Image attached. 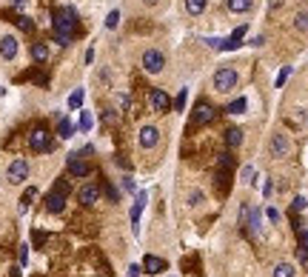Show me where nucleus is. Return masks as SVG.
Segmentation results:
<instances>
[{"label": "nucleus", "mask_w": 308, "mask_h": 277, "mask_svg": "<svg viewBox=\"0 0 308 277\" xmlns=\"http://www.w3.org/2000/svg\"><path fill=\"white\" fill-rule=\"evenodd\" d=\"M52 26H54V40H57L60 46H69L74 32H77V12L71 9V6L57 9L54 18H52Z\"/></svg>", "instance_id": "f257e3e1"}, {"label": "nucleus", "mask_w": 308, "mask_h": 277, "mask_svg": "<svg viewBox=\"0 0 308 277\" xmlns=\"http://www.w3.org/2000/svg\"><path fill=\"white\" fill-rule=\"evenodd\" d=\"M234 86H237V72L231 66H220L217 74H214V89L223 95V91H231Z\"/></svg>", "instance_id": "f03ea898"}, {"label": "nucleus", "mask_w": 308, "mask_h": 277, "mask_svg": "<svg viewBox=\"0 0 308 277\" xmlns=\"http://www.w3.org/2000/svg\"><path fill=\"white\" fill-rule=\"evenodd\" d=\"M140 63H143V69H146L149 74H160L163 72V66H166V57H163L157 49H146Z\"/></svg>", "instance_id": "7ed1b4c3"}, {"label": "nucleus", "mask_w": 308, "mask_h": 277, "mask_svg": "<svg viewBox=\"0 0 308 277\" xmlns=\"http://www.w3.org/2000/svg\"><path fill=\"white\" fill-rule=\"evenodd\" d=\"M29 146H32V149H35V152H52V134L46 132L43 126H37L35 132L29 134Z\"/></svg>", "instance_id": "20e7f679"}, {"label": "nucleus", "mask_w": 308, "mask_h": 277, "mask_svg": "<svg viewBox=\"0 0 308 277\" xmlns=\"http://www.w3.org/2000/svg\"><path fill=\"white\" fill-rule=\"evenodd\" d=\"M66 197H69V192H63V189H52V192L46 195V212L60 215L63 209H66Z\"/></svg>", "instance_id": "39448f33"}, {"label": "nucleus", "mask_w": 308, "mask_h": 277, "mask_svg": "<svg viewBox=\"0 0 308 277\" xmlns=\"http://www.w3.org/2000/svg\"><path fill=\"white\" fill-rule=\"evenodd\" d=\"M214 117H217V109H214L212 103H206V100L197 103V109H194V123L197 126H209Z\"/></svg>", "instance_id": "423d86ee"}, {"label": "nucleus", "mask_w": 308, "mask_h": 277, "mask_svg": "<svg viewBox=\"0 0 308 277\" xmlns=\"http://www.w3.org/2000/svg\"><path fill=\"white\" fill-rule=\"evenodd\" d=\"M268 152H271V157H288V152H291L288 134H274L271 143H268Z\"/></svg>", "instance_id": "0eeeda50"}, {"label": "nucleus", "mask_w": 308, "mask_h": 277, "mask_svg": "<svg viewBox=\"0 0 308 277\" xmlns=\"http://www.w3.org/2000/svg\"><path fill=\"white\" fill-rule=\"evenodd\" d=\"M9 183H23V180L29 177V163L23 160V157H18V160H12L9 163Z\"/></svg>", "instance_id": "6e6552de"}, {"label": "nucleus", "mask_w": 308, "mask_h": 277, "mask_svg": "<svg viewBox=\"0 0 308 277\" xmlns=\"http://www.w3.org/2000/svg\"><path fill=\"white\" fill-rule=\"evenodd\" d=\"M160 143V129L157 126H143L140 129V146L143 149H154Z\"/></svg>", "instance_id": "1a4fd4ad"}, {"label": "nucleus", "mask_w": 308, "mask_h": 277, "mask_svg": "<svg viewBox=\"0 0 308 277\" xmlns=\"http://www.w3.org/2000/svg\"><path fill=\"white\" fill-rule=\"evenodd\" d=\"M66 166H69V174H74V177H86L88 171V163L80 157V154H69V160H66Z\"/></svg>", "instance_id": "9d476101"}, {"label": "nucleus", "mask_w": 308, "mask_h": 277, "mask_svg": "<svg viewBox=\"0 0 308 277\" xmlns=\"http://www.w3.org/2000/svg\"><path fill=\"white\" fill-rule=\"evenodd\" d=\"M149 100H151V109H154V112H168V109H171V98H168L163 89H151Z\"/></svg>", "instance_id": "9b49d317"}, {"label": "nucleus", "mask_w": 308, "mask_h": 277, "mask_svg": "<svg viewBox=\"0 0 308 277\" xmlns=\"http://www.w3.org/2000/svg\"><path fill=\"white\" fill-rule=\"evenodd\" d=\"M77 200L83 206H94L97 200H100V186H94V183H86V186L77 192Z\"/></svg>", "instance_id": "f8f14e48"}, {"label": "nucleus", "mask_w": 308, "mask_h": 277, "mask_svg": "<svg viewBox=\"0 0 308 277\" xmlns=\"http://www.w3.org/2000/svg\"><path fill=\"white\" fill-rule=\"evenodd\" d=\"M0 57L3 60H15L18 57V37H12V35L0 37Z\"/></svg>", "instance_id": "ddd939ff"}, {"label": "nucleus", "mask_w": 308, "mask_h": 277, "mask_svg": "<svg viewBox=\"0 0 308 277\" xmlns=\"http://www.w3.org/2000/svg\"><path fill=\"white\" fill-rule=\"evenodd\" d=\"M143 271L146 274H160V271H166V260L154 257V254H146L143 257Z\"/></svg>", "instance_id": "4468645a"}, {"label": "nucleus", "mask_w": 308, "mask_h": 277, "mask_svg": "<svg viewBox=\"0 0 308 277\" xmlns=\"http://www.w3.org/2000/svg\"><path fill=\"white\" fill-rule=\"evenodd\" d=\"M226 143H229V149H237L243 143V132H240L237 126H231L229 132H226Z\"/></svg>", "instance_id": "2eb2a0df"}, {"label": "nucleus", "mask_w": 308, "mask_h": 277, "mask_svg": "<svg viewBox=\"0 0 308 277\" xmlns=\"http://www.w3.org/2000/svg\"><path fill=\"white\" fill-rule=\"evenodd\" d=\"M143 206H146V192H140V195H137V200H134V206H132V223H134V229H137V220H140Z\"/></svg>", "instance_id": "dca6fc26"}, {"label": "nucleus", "mask_w": 308, "mask_h": 277, "mask_svg": "<svg viewBox=\"0 0 308 277\" xmlns=\"http://www.w3.org/2000/svg\"><path fill=\"white\" fill-rule=\"evenodd\" d=\"M251 6H254V0H229V9L237 12V15H243V12H251Z\"/></svg>", "instance_id": "f3484780"}, {"label": "nucleus", "mask_w": 308, "mask_h": 277, "mask_svg": "<svg viewBox=\"0 0 308 277\" xmlns=\"http://www.w3.org/2000/svg\"><path fill=\"white\" fill-rule=\"evenodd\" d=\"M229 180H231V171H226V169H217V192H229Z\"/></svg>", "instance_id": "a211bd4d"}, {"label": "nucleus", "mask_w": 308, "mask_h": 277, "mask_svg": "<svg viewBox=\"0 0 308 277\" xmlns=\"http://www.w3.org/2000/svg\"><path fill=\"white\" fill-rule=\"evenodd\" d=\"M246 98H237V100H231L229 106H226V112H229V115H243V112H246Z\"/></svg>", "instance_id": "6ab92c4d"}, {"label": "nucleus", "mask_w": 308, "mask_h": 277, "mask_svg": "<svg viewBox=\"0 0 308 277\" xmlns=\"http://www.w3.org/2000/svg\"><path fill=\"white\" fill-rule=\"evenodd\" d=\"M32 57H35L37 63H43L46 57H49V46H46V43H35V46H32Z\"/></svg>", "instance_id": "aec40b11"}, {"label": "nucleus", "mask_w": 308, "mask_h": 277, "mask_svg": "<svg viewBox=\"0 0 308 277\" xmlns=\"http://www.w3.org/2000/svg\"><path fill=\"white\" fill-rule=\"evenodd\" d=\"M206 3H209V0H185V9L191 12V15H202V12H206Z\"/></svg>", "instance_id": "412c9836"}, {"label": "nucleus", "mask_w": 308, "mask_h": 277, "mask_svg": "<svg viewBox=\"0 0 308 277\" xmlns=\"http://www.w3.org/2000/svg\"><path fill=\"white\" fill-rule=\"evenodd\" d=\"M274 277H294V266L291 263H277L274 266Z\"/></svg>", "instance_id": "4be33fe9"}, {"label": "nucleus", "mask_w": 308, "mask_h": 277, "mask_svg": "<svg viewBox=\"0 0 308 277\" xmlns=\"http://www.w3.org/2000/svg\"><path fill=\"white\" fill-rule=\"evenodd\" d=\"M71 132H74V129H71V120L60 117V123H57V134H60L63 140H66V137H71Z\"/></svg>", "instance_id": "5701e85b"}, {"label": "nucleus", "mask_w": 308, "mask_h": 277, "mask_svg": "<svg viewBox=\"0 0 308 277\" xmlns=\"http://www.w3.org/2000/svg\"><path fill=\"white\" fill-rule=\"evenodd\" d=\"M15 23L20 26V32H35V23H32L26 15H18V18H15Z\"/></svg>", "instance_id": "b1692460"}, {"label": "nucleus", "mask_w": 308, "mask_h": 277, "mask_svg": "<svg viewBox=\"0 0 308 277\" xmlns=\"http://www.w3.org/2000/svg\"><path fill=\"white\" fill-rule=\"evenodd\" d=\"M294 26L299 32H308V12H297V18H294Z\"/></svg>", "instance_id": "393cba45"}, {"label": "nucleus", "mask_w": 308, "mask_h": 277, "mask_svg": "<svg viewBox=\"0 0 308 277\" xmlns=\"http://www.w3.org/2000/svg\"><path fill=\"white\" fill-rule=\"evenodd\" d=\"M83 106V89H74L69 98V109H80Z\"/></svg>", "instance_id": "a878e982"}, {"label": "nucleus", "mask_w": 308, "mask_h": 277, "mask_svg": "<svg viewBox=\"0 0 308 277\" xmlns=\"http://www.w3.org/2000/svg\"><path fill=\"white\" fill-rule=\"evenodd\" d=\"M217 166H220V169H226V171H234V157H231L229 152L220 154V163H217Z\"/></svg>", "instance_id": "bb28decb"}, {"label": "nucleus", "mask_w": 308, "mask_h": 277, "mask_svg": "<svg viewBox=\"0 0 308 277\" xmlns=\"http://www.w3.org/2000/svg\"><path fill=\"white\" fill-rule=\"evenodd\" d=\"M117 23H120V12H109V18H106V29H117Z\"/></svg>", "instance_id": "cd10ccee"}, {"label": "nucleus", "mask_w": 308, "mask_h": 277, "mask_svg": "<svg viewBox=\"0 0 308 277\" xmlns=\"http://www.w3.org/2000/svg\"><path fill=\"white\" fill-rule=\"evenodd\" d=\"M299 251H302V257L308 260V229L305 232H299Z\"/></svg>", "instance_id": "c85d7f7f"}, {"label": "nucleus", "mask_w": 308, "mask_h": 277, "mask_svg": "<svg viewBox=\"0 0 308 277\" xmlns=\"http://www.w3.org/2000/svg\"><path fill=\"white\" fill-rule=\"evenodd\" d=\"M91 123H94V120H91V115H88V112H83V115H80V129H83V132H88V129H91Z\"/></svg>", "instance_id": "c756f323"}, {"label": "nucleus", "mask_w": 308, "mask_h": 277, "mask_svg": "<svg viewBox=\"0 0 308 277\" xmlns=\"http://www.w3.org/2000/svg\"><path fill=\"white\" fill-rule=\"evenodd\" d=\"M35 195H37L35 189H26V192H23V200H20V203H23V209H26V206L32 203V200H35Z\"/></svg>", "instance_id": "7c9ffc66"}, {"label": "nucleus", "mask_w": 308, "mask_h": 277, "mask_svg": "<svg viewBox=\"0 0 308 277\" xmlns=\"http://www.w3.org/2000/svg\"><path fill=\"white\" fill-rule=\"evenodd\" d=\"M288 74H291V66H285V69H282V72H280V74H277V89H280L282 83L288 80Z\"/></svg>", "instance_id": "2f4dec72"}, {"label": "nucleus", "mask_w": 308, "mask_h": 277, "mask_svg": "<svg viewBox=\"0 0 308 277\" xmlns=\"http://www.w3.org/2000/svg\"><path fill=\"white\" fill-rule=\"evenodd\" d=\"M246 32H248V29H246V23H243V26H237L229 37H234V40H243V37H246Z\"/></svg>", "instance_id": "473e14b6"}, {"label": "nucleus", "mask_w": 308, "mask_h": 277, "mask_svg": "<svg viewBox=\"0 0 308 277\" xmlns=\"http://www.w3.org/2000/svg\"><path fill=\"white\" fill-rule=\"evenodd\" d=\"M305 209V197L299 195V197H294V212H302Z\"/></svg>", "instance_id": "72a5a7b5"}, {"label": "nucleus", "mask_w": 308, "mask_h": 277, "mask_svg": "<svg viewBox=\"0 0 308 277\" xmlns=\"http://www.w3.org/2000/svg\"><path fill=\"white\" fill-rule=\"evenodd\" d=\"M32 240H35V246H40V243L46 240V234L43 232H35V234H32Z\"/></svg>", "instance_id": "f704fd0d"}, {"label": "nucleus", "mask_w": 308, "mask_h": 277, "mask_svg": "<svg viewBox=\"0 0 308 277\" xmlns=\"http://www.w3.org/2000/svg\"><path fill=\"white\" fill-rule=\"evenodd\" d=\"M268 220H271V223H277V220H280V212H277V209H268Z\"/></svg>", "instance_id": "c9c22d12"}, {"label": "nucleus", "mask_w": 308, "mask_h": 277, "mask_svg": "<svg viewBox=\"0 0 308 277\" xmlns=\"http://www.w3.org/2000/svg\"><path fill=\"white\" fill-rule=\"evenodd\" d=\"M243 177H246L248 183H251V177H254V169H251V166H246V169H243Z\"/></svg>", "instance_id": "e433bc0d"}, {"label": "nucleus", "mask_w": 308, "mask_h": 277, "mask_svg": "<svg viewBox=\"0 0 308 277\" xmlns=\"http://www.w3.org/2000/svg\"><path fill=\"white\" fill-rule=\"evenodd\" d=\"M188 200H191V203H194V206H197V203H202V192H194V195H191V197H188Z\"/></svg>", "instance_id": "4c0bfd02"}, {"label": "nucleus", "mask_w": 308, "mask_h": 277, "mask_svg": "<svg viewBox=\"0 0 308 277\" xmlns=\"http://www.w3.org/2000/svg\"><path fill=\"white\" fill-rule=\"evenodd\" d=\"M174 106H177V109H183V106H185V89L180 91V98H177V103H174Z\"/></svg>", "instance_id": "58836bf2"}, {"label": "nucleus", "mask_w": 308, "mask_h": 277, "mask_svg": "<svg viewBox=\"0 0 308 277\" xmlns=\"http://www.w3.org/2000/svg\"><path fill=\"white\" fill-rule=\"evenodd\" d=\"M123 189H126V192H134V180L126 177V180H123Z\"/></svg>", "instance_id": "ea45409f"}, {"label": "nucleus", "mask_w": 308, "mask_h": 277, "mask_svg": "<svg viewBox=\"0 0 308 277\" xmlns=\"http://www.w3.org/2000/svg\"><path fill=\"white\" fill-rule=\"evenodd\" d=\"M140 271H143L140 266H129V277H140Z\"/></svg>", "instance_id": "a19ab883"}, {"label": "nucleus", "mask_w": 308, "mask_h": 277, "mask_svg": "<svg viewBox=\"0 0 308 277\" xmlns=\"http://www.w3.org/2000/svg\"><path fill=\"white\" fill-rule=\"evenodd\" d=\"M29 260V246H23V249H20V263H26Z\"/></svg>", "instance_id": "79ce46f5"}, {"label": "nucleus", "mask_w": 308, "mask_h": 277, "mask_svg": "<svg viewBox=\"0 0 308 277\" xmlns=\"http://www.w3.org/2000/svg\"><path fill=\"white\" fill-rule=\"evenodd\" d=\"M12 6H15V9H23V6H26V0H12Z\"/></svg>", "instance_id": "37998d69"}, {"label": "nucleus", "mask_w": 308, "mask_h": 277, "mask_svg": "<svg viewBox=\"0 0 308 277\" xmlns=\"http://www.w3.org/2000/svg\"><path fill=\"white\" fill-rule=\"evenodd\" d=\"M154 3H157V0H146V6H154Z\"/></svg>", "instance_id": "c03bdc74"}]
</instances>
